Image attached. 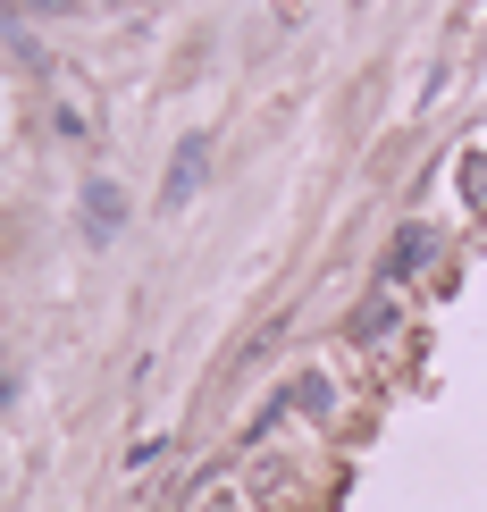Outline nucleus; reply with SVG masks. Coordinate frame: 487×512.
Returning <instances> with one entry per match:
<instances>
[]
</instances>
